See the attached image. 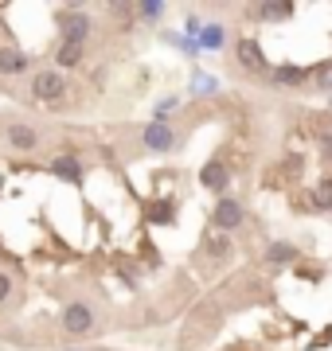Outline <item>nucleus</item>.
<instances>
[{
  "label": "nucleus",
  "mask_w": 332,
  "mask_h": 351,
  "mask_svg": "<svg viewBox=\"0 0 332 351\" xmlns=\"http://www.w3.org/2000/svg\"><path fill=\"white\" fill-rule=\"evenodd\" d=\"M63 43H86V36H90V27H94V20H90L82 8H71V12H63Z\"/></svg>",
  "instance_id": "nucleus-1"
},
{
  "label": "nucleus",
  "mask_w": 332,
  "mask_h": 351,
  "mask_svg": "<svg viewBox=\"0 0 332 351\" xmlns=\"http://www.w3.org/2000/svg\"><path fill=\"white\" fill-rule=\"evenodd\" d=\"M94 328V308L82 301L67 304L63 308V332H71V336H82V332H90Z\"/></svg>",
  "instance_id": "nucleus-2"
},
{
  "label": "nucleus",
  "mask_w": 332,
  "mask_h": 351,
  "mask_svg": "<svg viewBox=\"0 0 332 351\" xmlns=\"http://www.w3.org/2000/svg\"><path fill=\"white\" fill-rule=\"evenodd\" d=\"M63 90H67V82H63L59 71H39V75L32 78V94H36L39 101H55Z\"/></svg>",
  "instance_id": "nucleus-3"
},
{
  "label": "nucleus",
  "mask_w": 332,
  "mask_h": 351,
  "mask_svg": "<svg viewBox=\"0 0 332 351\" xmlns=\"http://www.w3.org/2000/svg\"><path fill=\"white\" fill-rule=\"evenodd\" d=\"M172 125H168L165 117H156V121H149V125H145V149L149 152H168L172 149Z\"/></svg>",
  "instance_id": "nucleus-4"
},
{
  "label": "nucleus",
  "mask_w": 332,
  "mask_h": 351,
  "mask_svg": "<svg viewBox=\"0 0 332 351\" xmlns=\"http://www.w3.org/2000/svg\"><path fill=\"white\" fill-rule=\"evenodd\" d=\"M211 219H215L219 230H235V226L243 223V203H235V199H219V203H215V211H211Z\"/></svg>",
  "instance_id": "nucleus-5"
},
{
  "label": "nucleus",
  "mask_w": 332,
  "mask_h": 351,
  "mask_svg": "<svg viewBox=\"0 0 332 351\" xmlns=\"http://www.w3.org/2000/svg\"><path fill=\"white\" fill-rule=\"evenodd\" d=\"M235 55H239V63L246 66V71H266V59H262V47H258L254 39H239V47H235Z\"/></svg>",
  "instance_id": "nucleus-6"
},
{
  "label": "nucleus",
  "mask_w": 332,
  "mask_h": 351,
  "mask_svg": "<svg viewBox=\"0 0 332 351\" xmlns=\"http://www.w3.org/2000/svg\"><path fill=\"white\" fill-rule=\"evenodd\" d=\"M32 66V55L27 51H16V47H0V75H20Z\"/></svg>",
  "instance_id": "nucleus-7"
},
{
  "label": "nucleus",
  "mask_w": 332,
  "mask_h": 351,
  "mask_svg": "<svg viewBox=\"0 0 332 351\" xmlns=\"http://www.w3.org/2000/svg\"><path fill=\"white\" fill-rule=\"evenodd\" d=\"M227 168H223V164L219 160H207L204 164V172H200V184H204V188H211V191H223L227 188Z\"/></svg>",
  "instance_id": "nucleus-8"
},
{
  "label": "nucleus",
  "mask_w": 332,
  "mask_h": 351,
  "mask_svg": "<svg viewBox=\"0 0 332 351\" xmlns=\"http://www.w3.org/2000/svg\"><path fill=\"white\" fill-rule=\"evenodd\" d=\"M55 176H59V180H67V184H78L82 168H78V156H75V152H63V156H55Z\"/></svg>",
  "instance_id": "nucleus-9"
},
{
  "label": "nucleus",
  "mask_w": 332,
  "mask_h": 351,
  "mask_svg": "<svg viewBox=\"0 0 332 351\" xmlns=\"http://www.w3.org/2000/svg\"><path fill=\"white\" fill-rule=\"evenodd\" d=\"M8 141H12V149L32 152V149H36V129H27V125H20V121H12V125H8Z\"/></svg>",
  "instance_id": "nucleus-10"
},
{
  "label": "nucleus",
  "mask_w": 332,
  "mask_h": 351,
  "mask_svg": "<svg viewBox=\"0 0 332 351\" xmlns=\"http://www.w3.org/2000/svg\"><path fill=\"white\" fill-rule=\"evenodd\" d=\"M309 203H313L317 211H332V180H320V184H313V191H309Z\"/></svg>",
  "instance_id": "nucleus-11"
},
{
  "label": "nucleus",
  "mask_w": 332,
  "mask_h": 351,
  "mask_svg": "<svg viewBox=\"0 0 332 351\" xmlns=\"http://www.w3.org/2000/svg\"><path fill=\"white\" fill-rule=\"evenodd\" d=\"M223 39H227L223 24H204V32H200V47H204V51H219V47H223Z\"/></svg>",
  "instance_id": "nucleus-12"
},
{
  "label": "nucleus",
  "mask_w": 332,
  "mask_h": 351,
  "mask_svg": "<svg viewBox=\"0 0 332 351\" xmlns=\"http://www.w3.org/2000/svg\"><path fill=\"white\" fill-rule=\"evenodd\" d=\"M55 63L63 66V71L78 66V63H82V47H78V43H59V51H55Z\"/></svg>",
  "instance_id": "nucleus-13"
},
{
  "label": "nucleus",
  "mask_w": 332,
  "mask_h": 351,
  "mask_svg": "<svg viewBox=\"0 0 332 351\" xmlns=\"http://www.w3.org/2000/svg\"><path fill=\"white\" fill-rule=\"evenodd\" d=\"M305 78H309V71H301V66H278L274 71V82L278 86H301Z\"/></svg>",
  "instance_id": "nucleus-14"
},
{
  "label": "nucleus",
  "mask_w": 332,
  "mask_h": 351,
  "mask_svg": "<svg viewBox=\"0 0 332 351\" xmlns=\"http://www.w3.org/2000/svg\"><path fill=\"white\" fill-rule=\"evenodd\" d=\"M294 258H297V246H289V242H274V246H270V262L289 265Z\"/></svg>",
  "instance_id": "nucleus-15"
},
{
  "label": "nucleus",
  "mask_w": 332,
  "mask_h": 351,
  "mask_svg": "<svg viewBox=\"0 0 332 351\" xmlns=\"http://www.w3.org/2000/svg\"><path fill=\"white\" fill-rule=\"evenodd\" d=\"M215 90H219V78H211V75H195L192 94H215Z\"/></svg>",
  "instance_id": "nucleus-16"
},
{
  "label": "nucleus",
  "mask_w": 332,
  "mask_h": 351,
  "mask_svg": "<svg viewBox=\"0 0 332 351\" xmlns=\"http://www.w3.org/2000/svg\"><path fill=\"white\" fill-rule=\"evenodd\" d=\"M313 82H317L320 90H332V59H329V63H320L317 71H313Z\"/></svg>",
  "instance_id": "nucleus-17"
},
{
  "label": "nucleus",
  "mask_w": 332,
  "mask_h": 351,
  "mask_svg": "<svg viewBox=\"0 0 332 351\" xmlns=\"http://www.w3.org/2000/svg\"><path fill=\"white\" fill-rule=\"evenodd\" d=\"M141 16H145V20H161V16H165V4H161V0H145V4H141Z\"/></svg>",
  "instance_id": "nucleus-18"
},
{
  "label": "nucleus",
  "mask_w": 332,
  "mask_h": 351,
  "mask_svg": "<svg viewBox=\"0 0 332 351\" xmlns=\"http://www.w3.org/2000/svg\"><path fill=\"white\" fill-rule=\"evenodd\" d=\"M207 250L215 254V258H227V250H230V242H227V239H223V234H215V239L207 242Z\"/></svg>",
  "instance_id": "nucleus-19"
},
{
  "label": "nucleus",
  "mask_w": 332,
  "mask_h": 351,
  "mask_svg": "<svg viewBox=\"0 0 332 351\" xmlns=\"http://www.w3.org/2000/svg\"><path fill=\"white\" fill-rule=\"evenodd\" d=\"M262 16H266V20H281V16H289V8H285V4H266Z\"/></svg>",
  "instance_id": "nucleus-20"
},
{
  "label": "nucleus",
  "mask_w": 332,
  "mask_h": 351,
  "mask_svg": "<svg viewBox=\"0 0 332 351\" xmlns=\"http://www.w3.org/2000/svg\"><path fill=\"white\" fill-rule=\"evenodd\" d=\"M8 297H12V277H8L4 269H0V304L8 301Z\"/></svg>",
  "instance_id": "nucleus-21"
},
{
  "label": "nucleus",
  "mask_w": 332,
  "mask_h": 351,
  "mask_svg": "<svg viewBox=\"0 0 332 351\" xmlns=\"http://www.w3.org/2000/svg\"><path fill=\"white\" fill-rule=\"evenodd\" d=\"M320 156H324V160H332V133H324V137H320Z\"/></svg>",
  "instance_id": "nucleus-22"
}]
</instances>
